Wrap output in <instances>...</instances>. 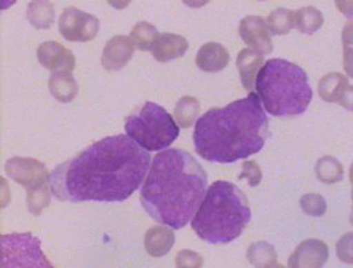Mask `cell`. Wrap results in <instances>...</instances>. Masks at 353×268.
Returning <instances> with one entry per match:
<instances>
[{"instance_id": "6da1fadb", "label": "cell", "mask_w": 353, "mask_h": 268, "mask_svg": "<svg viewBox=\"0 0 353 268\" xmlns=\"http://www.w3.org/2000/svg\"><path fill=\"white\" fill-rule=\"evenodd\" d=\"M149 152L125 134L90 145L50 174L61 201H125L139 189L150 168Z\"/></svg>"}, {"instance_id": "7a4b0ae2", "label": "cell", "mask_w": 353, "mask_h": 268, "mask_svg": "<svg viewBox=\"0 0 353 268\" xmlns=\"http://www.w3.org/2000/svg\"><path fill=\"white\" fill-rule=\"evenodd\" d=\"M208 176L189 152L166 149L150 163L141 203L159 224L183 229L200 208Z\"/></svg>"}, {"instance_id": "3957f363", "label": "cell", "mask_w": 353, "mask_h": 268, "mask_svg": "<svg viewBox=\"0 0 353 268\" xmlns=\"http://www.w3.org/2000/svg\"><path fill=\"white\" fill-rule=\"evenodd\" d=\"M269 120L259 96L246 98L221 109H211L195 123L194 144L201 158L211 163H235L264 147Z\"/></svg>"}, {"instance_id": "277c9868", "label": "cell", "mask_w": 353, "mask_h": 268, "mask_svg": "<svg viewBox=\"0 0 353 268\" xmlns=\"http://www.w3.org/2000/svg\"><path fill=\"white\" fill-rule=\"evenodd\" d=\"M248 198L232 182L218 181L206 190L192 217V229L210 245H227L243 234L250 224Z\"/></svg>"}, {"instance_id": "5b68a950", "label": "cell", "mask_w": 353, "mask_h": 268, "mask_svg": "<svg viewBox=\"0 0 353 268\" xmlns=\"http://www.w3.org/2000/svg\"><path fill=\"white\" fill-rule=\"evenodd\" d=\"M257 96L274 117H297L312 103L314 91L305 70L286 59H270L254 80Z\"/></svg>"}, {"instance_id": "8992f818", "label": "cell", "mask_w": 353, "mask_h": 268, "mask_svg": "<svg viewBox=\"0 0 353 268\" xmlns=\"http://www.w3.org/2000/svg\"><path fill=\"white\" fill-rule=\"evenodd\" d=\"M128 138L144 150H161L170 147L178 139L179 126L173 117L155 103H145L125 120Z\"/></svg>"}, {"instance_id": "52a82bcc", "label": "cell", "mask_w": 353, "mask_h": 268, "mask_svg": "<svg viewBox=\"0 0 353 268\" xmlns=\"http://www.w3.org/2000/svg\"><path fill=\"white\" fill-rule=\"evenodd\" d=\"M2 247V267H43L52 268L53 265L43 256L40 241L31 234H13L2 235L0 238Z\"/></svg>"}, {"instance_id": "ba28073f", "label": "cell", "mask_w": 353, "mask_h": 268, "mask_svg": "<svg viewBox=\"0 0 353 268\" xmlns=\"http://www.w3.org/2000/svg\"><path fill=\"white\" fill-rule=\"evenodd\" d=\"M59 30L69 42H90L97 37L99 19L79 8L68 7L59 18Z\"/></svg>"}, {"instance_id": "9c48e42d", "label": "cell", "mask_w": 353, "mask_h": 268, "mask_svg": "<svg viewBox=\"0 0 353 268\" xmlns=\"http://www.w3.org/2000/svg\"><path fill=\"white\" fill-rule=\"evenodd\" d=\"M5 173L14 182L26 187V189L39 184V182L50 179V174L43 163H40L39 160L19 158V156H14V158H10L7 161Z\"/></svg>"}, {"instance_id": "30bf717a", "label": "cell", "mask_w": 353, "mask_h": 268, "mask_svg": "<svg viewBox=\"0 0 353 268\" xmlns=\"http://www.w3.org/2000/svg\"><path fill=\"white\" fill-rule=\"evenodd\" d=\"M240 35L245 40V43L250 45V48L257 53L267 54L272 53V50H274L269 28H267L264 18L246 17L245 19H241Z\"/></svg>"}, {"instance_id": "8fae6325", "label": "cell", "mask_w": 353, "mask_h": 268, "mask_svg": "<svg viewBox=\"0 0 353 268\" xmlns=\"http://www.w3.org/2000/svg\"><path fill=\"white\" fill-rule=\"evenodd\" d=\"M37 58L43 68L53 72H72L75 68V56L72 52L58 42H45L37 50Z\"/></svg>"}, {"instance_id": "7c38bea8", "label": "cell", "mask_w": 353, "mask_h": 268, "mask_svg": "<svg viewBox=\"0 0 353 268\" xmlns=\"http://www.w3.org/2000/svg\"><path fill=\"white\" fill-rule=\"evenodd\" d=\"M330 257V249L323 241L307 240L297 246V249L290 257L288 267L296 268H320Z\"/></svg>"}, {"instance_id": "4fadbf2b", "label": "cell", "mask_w": 353, "mask_h": 268, "mask_svg": "<svg viewBox=\"0 0 353 268\" xmlns=\"http://www.w3.org/2000/svg\"><path fill=\"white\" fill-rule=\"evenodd\" d=\"M319 93L326 103H336L352 109V85L342 74H327L321 79Z\"/></svg>"}, {"instance_id": "5bb4252c", "label": "cell", "mask_w": 353, "mask_h": 268, "mask_svg": "<svg viewBox=\"0 0 353 268\" xmlns=\"http://www.w3.org/2000/svg\"><path fill=\"white\" fill-rule=\"evenodd\" d=\"M134 52V43L130 37L125 35H115L114 39H110L108 45L104 47L103 52V65L108 70H120L130 63V59L133 58Z\"/></svg>"}, {"instance_id": "9a60e30c", "label": "cell", "mask_w": 353, "mask_h": 268, "mask_svg": "<svg viewBox=\"0 0 353 268\" xmlns=\"http://www.w3.org/2000/svg\"><path fill=\"white\" fill-rule=\"evenodd\" d=\"M188 48L189 43L184 37L176 34H163L159 35L152 45V48H150V52H152L154 58L160 61V63H166V61L184 56Z\"/></svg>"}, {"instance_id": "2e32d148", "label": "cell", "mask_w": 353, "mask_h": 268, "mask_svg": "<svg viewBox=\"0 0 353 268\" xmlns=\"http://www.w3.org/2000/svg\"><path fill=\"white\" fill-rule=\"evenodd\" d=\"M229 64V52L221 43L208 42L196 53V65L205 72H219Z\"/></svg>"}, {"instance_id": "e0dca14e", "label": "cell", "mask_w": 353, "mask_h": 268, "mask_svg": "<svg viewBox=\"0 0 353 268\" xmlns=\"http://www.w3.org/2000/svg\"><path fill=\"white\" fill-rule=\"evenodd\" d=\"M264 63L261 53L254 52L251 48H245L239 53L236 58V68L240 70V79L243 83L245 90L251 91L254 87V79L257 77V72L261 70V65Z\"/></svg>"}, {"instance_id": "ac0fdd59", "label": "cell", "mask_w": 353, "mask_h": 268, "mask_svg": "<svg viewBox=\"0 0 353 268\" xmlns=\"http://www.w3.org/2000/svg\"><path fill=\"white\" fill-rule=\"evenodd\" d=\"M144 245L145 249L149 252V256L163 257L165 254H168L170 249L174 245L173 230L166 229V225L154 227V229H150L148 234H145Z\"/></svg>"}, {"instance_id": "d6986e66", "label": "cell", "mask_w": 353, "mask_h": 268, "mask_svg": "<svg viewBox=\"0 0 353 268\" xmlns=\"http://www.w3.org/2000/svg\"><path fill=\"white\" fill-rule=\"evenodd\" d=\"M50 93L59 103H70L77 96V82L69 72H54L48 82Z\"/></svg>"}, {"instance_id": "ffe728a7", "label": "cell", "mask_w": 353, "mask_h": 268, "mask_svg": "<svg viewBox=\"0 0 353 268\" xmlns=\"http://www.w3.org/2000/svg\"><path fill=\"white\" fill-rule=\"evenodd\" d=\"M28 19L34 28L48 29L54 19V5L52 2H31L28 7Z\"/></svg>"}, {"instance_id": "44dd1931", "label": "cell", "mask_w": 353, "mask_h": 268, "mask_svg": "<svg viewBox=\"0 0 353 268\" xmlns=\"http://www.w3.org/2000/svg\"><path fill=\"white\" fill-rule=\"evenodd\" d=\"M248 260L253 267H280L276 262L275 247L265 241L254 243L248 249Z\"/></svg>"}, {"instance_id": "7402d4cb", "label": "cell", "mask_w": 353, "mask_h": 268, "mask_svg": "<svg viewBox=\"0 0 353 268\" xmlns=\"http://www.w3.org/2000/svg\"><path fill=\"white\" fill-rule=\"evenodd\" d=\"M50 179H47L28 189V208L34 216L42 214L50 205Z\"/></svg>"}, {"instance_id": "603a6c76", "label": "cell", "mask_w": 353, "mask_h": 268, "mask_svg": "<svg viewBox=\"0 0 353 268\" xmlns=\"http://www.w3.org/2000/svg\"><path fill=\"white\" fill-rule=\"evenodd\" d=\"M323 23H325L323 14L315 7L301 8L299 12L294 13V26L304 34L316 32L323 26Z\"/></svg>"}, {"instance_id": "cb8c5ba5", "label": "cell", "mask_w": 353, "mask_h": 268, "mask_svg": "<svg viewBox=\"0 0 353 268\" xmlns=\"http://www.w3.org/2000/svg\"><path fill=\"white\" fill-rule=\"evenodd\" d=\"M200 112V103L192 96H184L183 99H179V103L176 104L174 109V117L178 126L183 128H189L199 117Z\"/></svg>"}, {"instance_id": "d4e9b609", "label": "cell", "mask_w": 353, "mask_h": 268, "mask_svg": "<svg viewBox=\"0 0 353 268\" xmlns=\"http://www.w3.org/2000/svg\"><path fill=\"white\" fill-rule=\"evenodd\" d=\"M267 28L274 35H285L294 28V12L288 8H276L267 18Z\"/></svg>"}, {"instance_id": "484cf974", "label": "cell", "mask_w": 353, "mask_h": 268, "mask_svg": "<svg viewBox=\"0 0 353 268\" xmlns=\"http://www.w3.org/2000/svg\"><path fill=\"white\" fill-rule=\"evenodd\" d=\"M316 178H319L323 184H336L342 178H344V168L342 165L332 156H323L316 163Z\"/></svg>"}, {"instance_id": "4316f807", "label": "cell", "mask_w": 353, "mask_h": 268, "mask_svg": "<svg viewBox=\"0 0 353 268\" xmlns=\"http://www.w3.org/2000/svg\"><path fill=\"white\" fill-rule=\"evenodd\" d=\"M159 37L157 29L149 23H138L131 30V40H133L134 47L139 50H150L155 40Z\"/></svg>"}, {"instance_id": "83f0119b", "label": "cell", "mask_w": 353, "mask_h": 268, "mask_svg": "<svg viewBox=\"0 0 353 268\" xmlns=\"http://www.w3.org/2000/svg\"><path fill=\"white\" fill-rule=\"evenodd\" d=\"M301 208L305 212V214L319 217L326 212V201L321 195L309 194V195H304L301 198Z\"/></svg>"}, {"instance_id": "f1b7e54d", "label": "cell", "mask_w": 353, "mask_h": 268, "mask_svg": "<svg viewBox=\"0 0 353 268\" xmlns=\"http://www.w3.org/2000/svg\"><path fill=\"white\" fill-rule=\"evenodd\" d=\"M240 179H246L251 187L259 185L262 179V173L259 165L254 163V161H245L243 169H241V174L239 176Z\"/></svg>"}, {"instance_id": "f546056e", "label": "cell", "mask_w": 353, "mask_h": 268, "mask_svg": "<svg viewBox=\"0 0 353 268\" xmlns=\"http://www.w3.org/2000/svg\"><path fill=\"white\" fill-rule=\"evenodd\" d=\"M176 265L181 268H195L203 265V257L194 251H181L176 257Z\"/></svg>"}]
</instances>
